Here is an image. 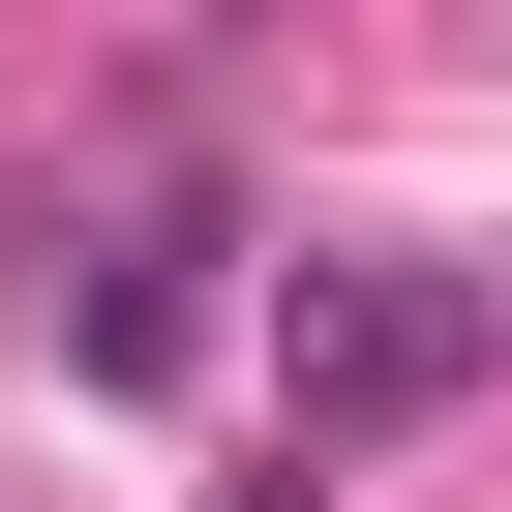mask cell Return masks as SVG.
I'll return each mask as SVG.
<instances>
[{"label": "cell", "instance_id": "cell-1", "mask_svg": "<svg viewBox=\"0 0 512 512\" xmlns=\"http://www.w3.org/2000/svg\"><path fill=\"white\" fill-rule=\"evenodd\" d=\"M482 362H512V302H482V272H302V302H272V392H302V482H332V452H392V422H452Z\"/></svg>", "mask_w": 512, "mask_h": 512}]
</instances>
